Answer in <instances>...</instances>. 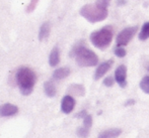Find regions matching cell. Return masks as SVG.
<instances>
[{
	"label": "cell",
	"mask_w": 149,
	"mask_h": 138,
	"mask_svg": "<svg viewBox=\"0 0 149 138\" xmlns=\"http://www.w3.org/2000/svg\"><path fill=\"white\" fill-rule=\"evenodd\" d=\"M70 56L75 58L76 62L80 67H94L98 64L96 54L80 43L73 47Z\"/></svg>",
	"instance_id": "cell-1"
},
{
	"label": "cell",
	"mask_w": 149,
	"mask_h": 138,
	"mask_svg": "<svg viewBox=\"0 0 149 138\" xmlns=\"http://www.w3.org/2000/svg\"><path fill=\"white\" fill-rule=\"evenodd\" d=\"M37 77L33 70L29 68H20L16 73V82L22 95L28 96L33 92Z\"/></svg>",
	"instance_id": "cell-2"
},
{
	"label": "cell",
	"mask_w": 149,
	"mask_h": 138,
	"mask_svg": "<svg viewBox=\"0 0 149 138\" xmlns=\"http://www.w3.org/2000/svg\"><path fill=\"white\" fill-rule=\"evenodd\" d=\"M80 15L91 23L100 22L108 17V8H102L96 3L86 4L80 9Z\"/></svg>",
	"instance_id": "cell-3"
},
{
	"label": "cell",
	"mask_w": 149,
	"mask_h": 138,
	"mask_svg": "<svg viewBox=\"0 0 149 138\" xmlns=\"http://www.w3.org/2000/svg\"><path fill=\"white\" fill-rule=\"evenodd\" d=\"M114 36V30L112 26H104L90 34V41L95 47L104 49L111 45Z\"/></svg>",
	"instance_id": "cell-4"
},
{
	"label": "cell",
	"mask_w": 149,
	"mask_h": 138,
	"mask_svg": "<svg viewBox=\"0 0 149 138\" xmlns=\"http://www.w3.org/2000/svg\"><path fill=\"white\" fill-rule=\"evenodd\" d=\"M138 31V26H130L126 27L118 34L117 36V45L118 47H125L130 43L136 32Z\"/></svg>",
	"instance_id": "cell-5"
},
{
	"label": "cell",
	"mask_w": 149,
	"mask_h": 138,
	"mask_svg": "<svg viewBox=\"0 0 149 138\" xmlns=\"http://www.w3.org/2000/svg\"><path fill=\"white\" fill-rule=\"evenodd\" d=\"M115 81L118 83V85L121 88H125L127 86V67L121 65L116 69Z\"/></svg>",
	"instance_id": "cell-6"
},
{
	"label": "cell",
	"mask_w": 149,
	"mask_h": 138,
	"mask_svg": "<svg viewBox=\"0 0 149 138\" xmlns=\"http://www.w3.org/2000/svg\"><path fill=\"white\" fill-rule=\"evenodd\" d=\"M113 64H114V60H106V62H102V64L97 67V69H96V71H95L94 80H100V78H102V77L108 73V71H110Z\"/></svg>",
	"instance_id": "cell-7"
},
{
	"label": "cell",
	"mask_w": 149,
	"mask_h": 138,
	"mask_svg": "<svg viewBox=\"0 0 149 138\" xmlns=\"http://www.w3.org/2000/svg\"><path fill=\"white\" fill-rule=\"evenodd\" d=\"M75 107V100L72 96L67 95L62 99L61 102V110L65 114H69L73 111Z\"/></svg>",
	"instance_id": "cell-8"
},
{
	"label": "cell",
	"mask_w": 149,
	"mask_h": 138,
	"mask_svg": "<svg viewBox=\"0 0 149 138\" xmlns=\"http://www.w3.org/2000/svg\"><path fill=\"white\" fill-rule=\"evenodd\" d=\"M18 112V108L10 103L3 104L0 106V117H10Z\"/></svg>",
	"instance_id": "cell-9"
},
{
	"label": "cell",
	"mask_w": 149,
	"mask_h": 138,
	"mask_svg": "<svg viewBox=\"0 0 149 138\" xmlns=\"http://www.w3.org/2000/svg\"><path fill=\"white\" fill-rule=\"evenodd\" d=\"M121 134L122 130L120 128H111L100 132L97 138H118Z\"/></svg>",
	"instance_id": "cell-10"
},
{
	"label": "cell",
	"mask_w": 149,
	"mask_h": 138,
	"mask_svg": "<svg viewBox=\"0 0 149 138\" xmlns=\"http://www.w3.org/2000/svg\"><path fill=\"white\" fill-rule=\"evenodd\" d=\"M60 62V53L59 49L57 47H55L52 49L51 54L49 56V64L51 67H56Z\"/></svg>",
	"instance_id": "cell-11"
},
{
	"label": "cell",
	"mask_w": 149,
	"mask_h": 138,
	"mask_svg": "<svg viewBox=\"0 0 149 138\" xmlns=\"http://www.w3.org/2000/svg\"><path fill=\"white\" fill-rule=\"evenodd\" d=\"M70 75V69L69 68H60L57 69L55 72L53 73V78L55 80H62V79H65Z\"/></svg>",
	"instance_id": "cell-12"
},
{
	"label": "cell",
	"mask_w": 149,
	"mask_h": 138,
	"mask_svg": "<svg viewBox=\"0 0 149 138\" xmlns=\"http://www.w3.org/2000/svg\"><path fill=\"white\" fill-rule=\"evenodd\" d=\"M44 90H45V94L50 98L54 97V96L56 95V93H57L56 86L54 85V83L52 82V81L45 82V84H44Z\"/></svg>",
	"instance_id": "cell-13"
},
{
	"label": "cell",
	"mask_w": 149,
	"mask_h": 138,
	"mask_svg": "<svg viewBox=\"0 0 149 138\" xmlns=\"http://www.w3.org/2000/svg\"><path fill=\"white\" fill-rule=\"evenodd\" d=\"M69 92H70L72 95L78 96V97H82L85 93V90L82 85L74 84V85H71L70 87H69Z\"/></svg>",
	"instance_id": "cell-14"
},
{
	"label": "cell",
	"mask_w": 149,
	"mask_h": 138,
	"mask_svg": "<svg viewBox=\"0 0 149 138\" xmlns=\"http://www.w3.org/2000/svg\"><path fill=\"white\" fill-rule=\"evenodd\" d=\"M50 29H51V27H50L49 22H45V23L41 26L40 31H39V39H40V41H44V39L47 38V37L49 36Z\"/></svg>",
	"instance_id": "cell-15"
},
{
	"label": "cell",
	"mask_w": 149,
	"mask_h": 138,
	"mask_svg": "<svg viewBox=\"0 0 149 138\" xmlns=\"http://www.w3.org/2000/svg\"><path fill=\"white\" fill-rule=\"evenodd\" d=\"M138 37H139V39L142 41H146V39L149 38V21L145 22V23L143 24V26H142L141 30H140Z\"/></svg>",
	"instance_id": "cell-16"
},
{
	"label": "cell",
	"mask_w": 149,
	"mask_h": 138,
	"mask_svg": "<svg viewBox=\"0 0 149 138\" xmlns=\"http://www.w3.org/2000/svg\"><path fill=\"white\" fill-rule=\"evenodd\" d=\"M140 89L145 94H149V76H145L139 84Z\"/></svg>",
	"instance_id": "cell-17"
},
{
	"label": "cell",
	"mask_w": 149,
	"mask_h": 138,
	"mask_svg": "<svg viewBox=\"0 0 149 138\" xmlns=\"http://www.w3.org/2000/svg\"><path fill=\"white\" fill-rule=\"evenodd\" d=\"M91 125H92V117H91V115L87 114L86 116L83 118V125H82V126L90 130V127H91Z\"/></svg>",
	"instance_id": "cell-18"
},
{
	"label": "cell",
	"mask_w": 149,
	"mask_h": 138,
	"mask_svg": "<svg viewBox=\"0 0 149 138\" xmlns=\"http://www.w3.org/2000/svg\"><path fill=\"white\" fill-rule=\"evenodd\" d=\"M89 134V129L85 128V127L81 126L78 128V130H77V135H78L79 137H82V138H85L87 137Z\"/></svg>",
	"instance_id": "cell-19"
},
{
	"label": "cell",
	"mask_w": 149,
	"mask_h": 138,
	"mask_svg": "<svg viewBox=\"0 0 149 138\" xmlns=\"http://www.w3.org/2000/svg\"><path fill=\"white\" fill-rule=\"evenodd\" d=\"M114 53L118 58H124V56H126V54H127L126 53V49H124L123 47H117L116 49H115Z\"/></svg>",
	"instance_id": "cell-20"
},
{
	"label": "cell",
	"mask_w": 149,
	"mask_h": 138,
	"mask_svg": "<svg viewBox=\"0 0 149 138\" xmlns=\"http://www.w3.org/2000/svg\"><path fill=\"white\" fill-rule=\"evenodd\" d=\"M110 2H111V0H96L95 3L97 4L98 6L102 7V8H108Z\"/></svg>",
	"instance_id": "cell-21"
},
{
	"label": "cell",
	"mask_w": 149,
	"mask_h": 138,
	"mask_svg": "<svg viewBox=\"0 0 149 138\" xmlns=\"http://www.w3.org/2000/svg\"><path fill=\"white\" fill-rule=\"evenodd\" d=\"M38 2H39V0H31L30 4H29L28 8H26V11H28V12H31V11H33V9H35L36 6H37Z\"/></svg>",
	"instance_id": "cell-22"
},
{
	"label": "cell",
	"mask_w": 149,
	"mask_h": 138,
	"mask_svg": "<svg viewBox=\"0 0 149 138\" xmlns=\"http://www.w3.org/2000/svg\"><path fill=\"white\" fill-rule=\"evenodd\" d=\"M115 83V80L113 77H108L104 80V85L107 86V87H112Z\"/></svg>",
	"instance_id": "cell-23"
},
{
	"label": "cell",
	"mask_w": 149,
	"mask_h": 138,
	"mask_svg": "<svg viewBox=\"0 0 149 138\" xmlns=\"http://www.w3.org/2000/svg\"><path fill=\"white\" fill-rule=\"evenodd\" d=\"M87 115V113H86V111H81L80 113H79V114H77V116L76 117H79V118H84L85 116H86Z\"/></svg>",
	"instance_id": "cell-24"
},
{
	"label": "cell",
	"mask_w": 149,
	"mask_h": 138,
	"mask_svg": "<svg viewBox=\"0 0 149 138\" xmlns=\"http://www.w3.org/2000/svg\"><path fill=\"white\" fill-rule=\"evenodd\" d=\"M134 103H135V101H134V100H129V101H127V102H126V104H125V105H126V106L133 105Z\"/></svg>",
	"instance_id": "cell-25"
},
{
	"label": "cell",
	"mask_w": 149,
	"mask_h": 138,
	"mask_svg": "<svg viewBox=\"0 0 149 138\" xmlns=\"http://www.w3.org/2000/svg\"><path fill=\"white\" fill-rule=\"evenodd\" d=\"M148 71H149V68H148Z\"/></svg>",
	"instance_id": "cell-26"
}]
</instances>
